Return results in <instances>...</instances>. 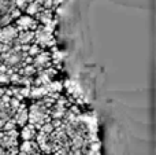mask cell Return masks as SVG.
Instances as JSON below:
<instances>
[{
	"mask_svg": "<svg viewBox=\"0 0 156 155\" xmlns=\"http://www.w3.org/2000/svg\"><path fill=\"white\" fill-rule=\"evenodd\" d=\"M11 45H7V44H3V43H0V55L3 54L4 51H7L8 48H10Z\"/></svg>",
	"mask_w": 156,
	"mask_h": 155,
	"instance_id": "17",
	"label": "cell"
},
{
	"mask_svg": "<svg viewBox=\"0 0 156 155\" xmlns=\"http://www.w3.org/2000/svg\"><path fill=\"white\" fill-rule=\"evenodd\" d=\"M47 88H48V92L49 93L60 92V91L63 89V84L60 81H55V80H52V81H49L48 84H47Z\"/></svg>",
	"mask_w": 156,
	"mask_h": 155,
	"instance_id": "10",
	"label": "cell"
},
{
	"mask_svg": "<svg viewBox=\"0 0 156 155\" xmlns=\"http://www.w3.org/2000/svg\"><path fill=\"white\" fill-rule=\"evenodd\" d=\"M33 38H34V30L19 32L18 36H16V38H15V41H14V44H15V45H27V44L33 43Z\"/></svg>",
	"mask_w": 156,
	"mask_h": 155,
	"instance_id": "7",
	"label": "cell"
},
{
	"mask_svg": "<svg viewBox=\"0 0 156 155\" xmlns=\"http://www.w3.org/2000/svg\"><path fill=\"white\" fill-rule=\"evenodd\" d=\"M32 65L34 66L36 71H40L44 70V69L49 67L52 66V59H51V52H47V51H41L40 54H37L36 56L32 58Z\"/></svg>",
	"mask_w": 156,
	"mask_h": 155,
	"instance_id": "5",
	"label": "cell"
},
{
	"mask_svg": "<svg viewBox=\"0 0 156 155\" xmlns=\"http://www.w3.org/2000/svg\"><path fill=\"white\" fill-rule=\"evenodd\" d=\"M36 135H37V129L29 122L25 124L22 126V131L19 132V136L22 137V140H34Z\"/></svg>",
	"mask_w": 156,
	"mask_h": 155,
	"instance_id": "9",
	"label": "cell"
},
{
	"mask_svg": "<svg viewBox=\"0 0 156 155\" xmlns=\"http://www.w3.org/2000/svg\"><path fill=\"white\" fill-rule=\"evenodd\" d=\"M16 128V124L14 121V118H10L4 122V125L2 126V131H11V129H15Z\"/></svg>",
	"mask_w": 156,
	"mask_h": 155,
	"instance_id": "12",
	"label": "cell"
},
{
	"mask_svg": "<svg viewBox=\"0 0 156 155\" xmlns=\"http://www.w3.org/2000/svg\"><path fill=\"white\" fill-rule=\"evenodd\" d=\"M44 48H41L40 45H37L36 43H32V44H29V47H27V51H26V54L29 55V56H36L37 54H40L41 51H43Z\"/></svg>",
	"mask_w": 156,
	"mask_h": 155,
	"instance_id": "11",
	"label": "cell"
},
{
	"mask_svg": "<svg viewBox=\"0 0 156 155\" xmlns=\"http://www.w3.org/2000/svg\"><path fill=\"white\" fill-rule=\"evenodd\" d=\"M0 84H10V74L7 71H0Z\"/></svg>",
	"mask_w": 156,
	"mask_h": 155,
	"instance_id": "14",
	"label": "cell"
},
{
	"mask_svg": "<svg viewBox=\"0 0 156 155\" xmlns=\"http://www.w3.org/2000/svg\"><path fill=\"white\" fill-rule=\"evenodd\" d=\"M22 14L15 7V0H0V26L11 25Z\"/></svg>",
	"mask_w": 156,
	"mask_h": 155,
	"instance_id": "1",
	"label": "cell"
},
{
	"mask_svg": "<svg viewBox=\"0 0 156 155\" xmlns=\"http://www.w3.org/2000/svg\"><path fill=\"white\" fill-rule=\"evenodd\" d=\"M27 117H29V111H27V107L25 106V104H19V107L15 110V113H14L12 118L14 121H15L16 125L19 126H23L25 124H27Z\"/></svg>",
	"mask_w": 156,
	"mask_h": 155,
	"instance_id": "6",
	"label": "cell"
},
{
	"mask_svg": "<svg viewBox=\"0 0 156 155\" xmlns=\"http://www.w3.org/2000/svg\"><path fill=\"white\" fill-rule=\"evenodd\" d=\"M29 4V0H15V7L21 11H25Z\"/></svg>",
	"mask_w": 156,
	"mask_h": 155,
	"instance_id": "13",
	"label": "cell"
},
{
	"mask_svg": "<svg viewBox=\"0 0 156 155\" xmlns=\"http://www.w3.org/2000/svg\"><path fill=\"white\" fill-rule=\"evenodd\" d=\"M34 18H36V21H37L40 25H48V23H51V22L55 19V16H54V10L43 8L40 13L36 14Z\"/></svg>",
	"mask_w": 156,
	"mask_h": 155,
	"instance_id": "8",
	"label": "cell"
},
{
	"mask_svg": "<svg viewBox=\"0 0 156 155\" xmlns=\"http://www.w3.org/2000/svg\"><path fill=\"white\" fill-rule=\"evenodd\" d=\"M67 155H83V151L82 150H78V148H70L69 150Z\"/></svg>",
	"mask_w": 156,
	"mask_h": 155,
	"instance_id": "16",
	"label": "cell"
},
{
	"mask_svg": "<svg viewBox=\"0 0 156 155\" xmlns=\"http://www.w3.org/2000/svg\"><path fill=\"white\" fill-rule=\"evenodd\" d=\"M69 150H70V148H67V147H63V148H59V150L54 151V153H52L51 155H67Z\"/></svg>",
	"mask_w": 156,
	"mask_h": 155,
	"instance_id": "15",
	"label": "cell"
},
{
	"mask_svg": "<svg viewBox=\"0 0 156 155\" xmlns=\"http://www.w3.org/2000/svg\"><path fill=\"white\" fill-rule=\"evenodd\" d=\"M18 29L14 25H5V26H0V43L7 44V45H12L15 41L16 36H18Z\"/></svg>",
	"mask_w": 156,
	"mask_h": 155,
	"instance_id": "4",
	"label": "cell"
},
{
	"mask_svg": "<svg viewBox=\"0 0 156 155\" xmlns=\"http://www.w3.org/2000/svg\"><path fill=\"white\" fill-rule=\"evenodd\" d=\"M38 22L36 21L34 16H30V15H19L18 18L15 19V25L14 26L18 29V32H25V30H36L38 26Z\"/></svg>",
	"mask_w": 156,
	"mask_h": 155,
	"instance_id": "3",
	"label": "cell"
},
{
	"mask_svg": "<svg viewBox=\"0 0 156 155\" xmlns=\"http://www.w3.org/2000/svg\"><path fill=\"white\" fill-rule=\"evenodd\" d=\"M33 43L40 45L41 48H47V47H54L55 44H56V40H55L54 34H52L51 32H48L43 25H38L37 29L34 30Z\"/></svg>",
	"mask_w": 156,
	"mask_h": 155,
	"instance_id": "2",
	"label": "cell"
}]
</instances>
